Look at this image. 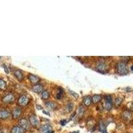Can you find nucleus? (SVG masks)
Segmentation results:
<instances>
[{
    "instance_id": "1",
    "label": "nucleus",
    "mask_w": 133,
    "mask_h": 133,
    "mask_svg": "<svg viewBox=\"0 0 133 133\" xmlns=\"http://www.w3.org/2000/svg\"><path fill=\"white\" fill-rule=\"evenodd\" d=\"M116 71H117V73L118 74L121 75H127L129 72L127 63L123 62V61H121V62L118 63L117 65H116Z\"/></svg>"
},
{
    "instance_id": "2",
    "label": "nucleus",
    "mask_w": 133,
    "mask_h": 133,
    "mask_svg": "<svg viewBox=\"0 0 133 133\" xmlns=\"http://www.w3.org/2000/svg\"><path fill=\"white\" fill-rule=\"evenodd\" d=\"M19 126L23 128L25 130H30L31 128V125L29 121L26 118H21L19 120Z\"/></svg>"
},
{
    "instance_id": "3",
    "label": "nucleus",
    "mask_w": 133,
    "mask_h": 133,
    "mask_svg": "<svg viewBox=\"0 0 133 133\" xmlns=\"http://www.w3.org/2000/svg\"><path fill=\"white\" fill-rule=\"evenodd\" d=\"M105 103H104V107L105 109L107 110H110L112 107V99L110 95H106L104 97Z\"/></svg>"
},
{
    "instance_id": "4",
    "label": "nucleus",
    "mask_w": 133,
    "mask_h": 133,
    "mask_svg": "<svg viewBox=\"0 0 133 133\" xmlns=\"http://www.w3.org/2000/svg\"><path fill=\"white\" fill-rule=\"evenodd\" d=\"M29 121L31 125L33 126V127H37L39 124V119H38V118L35 115H32L29 117Z\"/></svg>"
},
{
    "instance_id": "5",
    "label": "nucleus",
    "mask_w": 133,
    "mask_h": 133,
    "mask_svg": "<svg viewBox=\"0 0 133 133\" xmlns=\"http://www.w3.org/2000/svg\"><path fill=\"white\" fill-rule=\"evenodd\" d=\"M29 98L26 95H21V97L19 98L18 103L20 106H26L28 103H29Z\"/></svg>"
},
{
    "instance_id": "6",
    "label": "nucleus",
    "mask_w": 133,
    "mask_h": 133,
    "mask_svg": "<svg viewBox=\"0 0 133 133\" xmlns=\"http://www.w3.org/2000/svg\"><path fill=\"white\" fill-rule=\"evenodd\" d=\"M14 100H15V97L11 93H9L5 96L3 98V99H2V101H3V102L4 103H7L8 104V103H12Z\"/></svg>"
},
{
    "instance_id": "7",
    "label": "nucleus",
    "mask_w": 133,
    "mask_h": 133,
    "mask_svg": "<svg viewBox=\"0 0 133 133\" xmlns=\"http://www.w3.org/2000/svg\"><path fill=\"white\" fill-rule=\"evenodd\" d=\"M28 78H29L31 83L33 84V85H37L40 81L39 77H38L37 76H35L33 74H29L28 75Z\"/></svg>"
},
{
    "instance_id": "8",
    "label": "nucleus",
    "mask_w": 133,
    "mask_h": 133,
    "mask_svg": "<svg viewBox=\"0 0 133 133\" xmlns=\"http://www.w3.org/2000/svg\"><path fill=\"white\" fill-rule=\"evenodd\" d=\"M21 115V110L19 108H15L12 111V116L13 118L17 119Z\"/></svg>"
},
{
    "instance_id": "9",
    "label": "nucleus",
    "mask_w": 133,
    "mask_h": 133,
    "mask_svg": "<svg viewBox=\"0 0 133 133\" xmlns=\"http://www.w3.org/2000/svg\"><path fill=\"white\" fill-rule=\"evenodd\" d=\"M10 113L7 110H0V118L2 119H7L9 117Z\"/></svg>"
},
{
    "instance_id": "10",
    "label": "nucleus",
    "mask_w": 133,
    "mask_h": 133,
    "mask_svg": "<svg viewBox=\"0 0 133 133\" xmlns=\"http://www.w3.org/2000/svg\"><path fill=\"white\" fill-rule=\"evenodd\" d=\"M97 68L100 71H106L107 69V65L103 62L97 63Z\"/></svg>"
},
{
    "instance_id": "11",
    "label": "nucleus",
    "mask_w": 133,
    "mask_h": 133,
    "mask_svg": "<svg viewBox=\"0 0 133 133\" xmlns=\"http://www.w3.org/2000/svg\"><path fill=\"white\" fill-rule=\"evenodd\" d=\"M11 133H25V130L20 126H15L11 130Z\"/></svg>"
},
{
    "instance_id": "12",
    "label": "nucleus",
    "mask_w": 133,
    "mask_h": 133,
    "mask_svg": "<svg viewBox=\"0 0 133 133\" xmlns=\"http://www.w3.org/2000/svg\"><path fill=\"white\" fill-rule=\"evenodd\" d=\"M87 124L88 128L90 130H93V129H95V119L92 118H91V120L90 118H88Z\"/></svg>"
},
{
    "instance_id": "13",
    "label": "nucleus",
    "mask_w": 133,
    "mask_h": 133,
    "mask_svg": "<svg viewBox=\"0 0 133 133\" xmlns=\"http://www.w3.org/2000/svg\"><path fill=\"white\" fill-rule=\"evenodd\" d=\"M43 89V87L42 85H39V84H37V85H35L33 87V91L35 92H37V93L42 92Z\"/></svg>"
},
{
    "instance_id": "14",
    "label": "nucleus",
    "mask_w": 133,
    "mask_h": 133,
    "mask_svg": "<svg viewBox=\"0 0 133 133\" xmlns=\"http://www.w3.org/2000/svg\"><path fill=\"white\" fill-rule=\"evenodd\" d=\"M39 130L41 132H45L48 131V130H52V127L49 125V124H44V125H42L39 128Z\"/></svg>"
},
{
    "instance_id": "15",
    "label": "nucleus",
    "mask_w": 133,
    "mask_h": 133,
    "mask_svg": "<svg viewBox=\"0 0 133 133\" xmlns=\"http://www.w3.org/2000/svg\"><path fill=\"white\" fill-rule=\"evenodd\" d=\"M85 109L84 107L79 106L77 110V115H78V116H79V117H81V116H83V115H84V114H85Z\"/></svg>"
},
{
    "instance_id": "16",
    "label": "nucleus",
    "mask_w": 133,
    "mask_h": 133,
    "mask_svg": "<svg viewBox=\"0 0 133 133\" xmlns=\"http://www.w3.org/2000/svg\"><path fill=\"white\" fill-rule=\"evenodd\" d=\"M14 75L18 80L22 81L23 79V75L20 70H16L14 73Z\"/></svg>"
},
{
    "instance_id": "17",
    "label": "nucleus",
    "mask_w": 133,
    "mask_h": 133,
    "mask_svg": "<svg viewBox=\"0 0 133 133\" xmlns=\"http://www.w3.org/2000/svg\"><path fill=\"white\" fill-rule=\"evenodd\" d=\"M98 127H99V130L102 133H107L106 129V126L104 124L103 121H101L98 124Z\"/></svg>"
},
{
    "instance_id": "18",
    "label": "nucleus",
    "mask_w": 133,
    "mask_h": 133,
    "mask_svg": "<svg viewBox=\"0 0 133 133\" xmlns=\"http://www.w3.org/2000/svg\"><path fill=\"white\" fill-rule=\"evenodd\" d=\"M131 113H130V112L129 111V110H125V111L123 112V117L124 120H126V121H129V120H130V118H131Z\"/></svg>"
},
{
    "instance_id": "19",
    "label": "nucleus",
    "mask_w": 133,
    "mask_h": 133,
    "mask_svg": "<svg viewBox=\"0 0 133 133\" xmlns=\"http://www.w3.org/2000/svg\"><path fill=\"white\" fill-rule=\"evenodd\" d=\"M92 103V98L89 96H87L85 98H83V103L85 104L86 106H89L90 104Z\"/></svg>"
},
{
    "instance_id": "20",
    "label": "nucleus",
    "mask_w": 133,
    "mask_h": 133,
    "mask_svg": "<svg viewBox=\"0 0 133 133\" xmlns=\"http://www.w3.org/2000/svg\"><path fill=\"white\" fill-rule=\"evenodd\" d=\"M92 102L94 104H97L98 102L101 101V96L98 95H95L92 97Z\"/></svg>"
},
{
    "instance_id": "21",
    "label": "nucleus",
    "mask_w": 133,
    "mask_h": 133,
    "mask_svg": "<svg viewBox=\"0 0 133 133\" xmlns=\"http://www.w3.org/2000/svg\"><path fill=\"white\" fill-rule=\"evenodd\" d=\"M7 89L6 82L3 79H0V89L2 91H4Z\"/></svg>"
},
{
    "instance_id": "22",
    "label": "nucleus",
    "mask_w": 133,
    "mask_h": 133,
    "mask_svg": "<svg viewBox=\"0 0 133 133\" xmlns=\"http://www.w3.org/2000/svg\"><path fill=\"white\" fill-rule=\"evenodd\" d=\"M45 104L47 107L49 108V109H53V110H54V109L56 108V104H55L53 102H47V103H45Z\"/></svg>"
},
{
    "instance_id": "23",
    "label": "nucleus",
    "mask_w": 133,
    "mask_h": 133,
    "mask_svg": "<svg viewBox=\"0 0 133 133\" xmlns=\"http://www.w3.org/2000/svg\"><path fill=\"white\" fill-rule=\"evenodd\" d=\"M41 96H42V98L43 99H48L49 98V93L48 91H44L42 92Z\"/></svg>"
},
{
    "instance_id": "24",
    "label": "nucleus",
    "mask_w": 133,
    "mask_h": 133,
    "mask_svg": "<svg viewBox=\"0 0 133 133\" xmlns=\"http://www.w3.org/2000/svg\"><path fill=\"white\" fill-rule=\"evenodd\" d=\"M63 95V89L62 88H59V92H58L57 95V98L58 99H61Z\"/></svg>"
},
{
    "instance_id": "25",
    "label": "nucleus",
    "mask_w": 133,
    "mask_h": 133,
    "mask_svg": "<svg viewBox=\"0 0 133 133\" xmlns=\"http://www.w3.org/2000/svg\"><path fill=\"white\" fill-rule=\"evenodd\" d=\"M66 110H67V112H71V111H72V110H73V104L72 103H69L67 104V105H66Z\"/></svg>"
},
{
    "instance_id": "26",
    "label": "nucleus",
    "mask_w": 133,
    "mask_h": 133,
    "mask_svg": "<svg viewBox=\"0 0 133 133\" xmlns=\"http://www.w3.org/2000/svg\"><path fill=\"white\" fill-rule=\"evenodd\" d=\"M122 101H123V98H120V97L116 98V100H115V104H116V106H119L120 104H121V103H122Z\"/></svg>"
},
{
    "instance_id": "27",
    "label": "nucleus",
    "mask_w": 133,
    "mask_h": 133,
    "mask_svg": "<svg viewBox=\"0 0 133 133\" xmlns=\"http://www.w3.org/2000/svg\"><path fill=\"white\" fill-rule=\"evenodd\" d=\"M3 68H4L5 71V73H9V69H8V67H7L6 65H3Z\"/></svg>"
},
{
    "instance_id": "28",
    "label": "nucleus",
    "mask_w": 133,
    "mask_h": 133,
    "mask_svg": "<svg viewBox=\"0 0 133 133\" xmlns=\"http://www.w3.org/2000/svg\"><path fill=\"white\" fill-rule=\"evenodd\" d=\"M66 123H67V121H66V120H62V121H61V124L62 126H65Z\"/></svg>"
},
{
    "instance_id": "29",
    "label": "nucleus",
    "mask_w": 133,
    "mask_h": 133,
    "mask_svg": "<svg viewBox=\"0 0 133 133\" xmlns=\"http://www.w3.org/2000/svg\"><path fill=\"white\" fill-rule=\"evenodd\" d=\"M71 92H72V95H75V97H79V95H77V94H75V92H72V91H71Z\"/></svg>"
},
{
    "instance_id": "30",
    "label": "nucleus",
    "mask_w": 133,
    "mask_h": 133,
    "mask_svg": "<svg viewBox=\"0 0 133 133\" xmlns=\"http://www.w3.org/2000/svg\"><path fill=\"white\" fill-rule=\"evenodd\" d=\"M45 133H54V131H53V130H48V131L45 132Z\"/></svg>"
},
{
    "instance_id": "31",
    "label": "nucleus",
    "mask_w": 133,
    "mask_h": 133,
    "mask_svg": "<svg viewBox=\"0 0 133 133\" xmlns=\"http://www.w3.org/2000/svg\"><path fill=\"white\" fill-rule=\"evenodd\" d=\"M70 133H79V130H76V131H73V132H71Z\"/></svg>"
},
{
    "instance_id": "32",
    "label": "nucleus",
    "mask_w": 133,
    "mask_h": 133,
    "mask_svg": "<svg viewBox=\"0 0 133 133\" xmlns=\"http://www.w3.org/2000/svg\"><path fill=\"white\" fill-rule=\"evenodd\" d=\"M37 108H40V109H43L42 107H41V106H39V105H37Z\"/></svg>"
},
{
    "instance_id": "33",
    "label": "nucleus",
    "mask_w": 133,
    "mask_h": 133,
    "mask_svg": "<svg viewBox=\"0 0 133 133\" xmlns=\"http://www.w3.org/2000/svg\"><path fill=\"white\" fill-rule=\"evenodd\" d=\"M131 70H132V71H133V65L131 66Z\"/></svg>"
}]
</instances>
